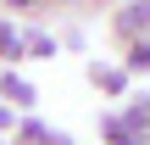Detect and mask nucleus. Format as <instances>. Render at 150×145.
<instances>
[{"instance_id":"2","label":"nucleus","mask_w":150,"mask_h":145,"mask_svg":"<svg viewBox=\"0 0 150 145\" xmlns=\"http://www.w3.org/2000/svg\"><path fill=\"white\" fill-rule=\"evenodd\" d=\"M0 95H6V101H17V106H33V84H28V78H17V73H0Z\"/></svg>"},{"instance_id":"4","label":"nucleus","mask_w":150,"mask_h":145,"mask_svg":"<svg viewBox=\"0 0 150 145\" xmlns=\"http://www.w3.org/2000/svg\"><path fill=\"white\" fill-rule=\"evenodd\" d=\"M128 67H134V73H145V67H150V39H139V45L128 50Z\"/></svg>"},{"instance_id":"1","label":"nucleus","mask_w":150,"mask_h":145,"mask_svg":"<svg viewBox=\"0 0 150 145\" xmlns=\"http://www.w3.org/2000/svg\"><path fill=\"white\" fill-rule=\"evenodd\" d=\"M117 28L122 34H150V0H128L122 17H117Z\"/></svg>"},{"instance_id":"7","label":"nucleus","mask_w":150,"mask_h":145,"mask_svg":"<svg viewBox=\"0 0 150 145\" xmlns=\"http://www.w3.org/2000/svg\"><path fill=\"white\" fill-rule=\"evenodd\" d=\"M6 6H17V11H28V6H33V0H6Z\"/></svg>"},{"instance_id":"3","label":"nucleus","mask_w":150,"mask_h":145,"mask_svg":"<svg viewBox=\"0 0 150 145\" xmlns=\"http://www.w3.org/2000/svg\"><path fill=\"white\" fill-rule=\"evenodd\" d=\"M22 50H28V39H22V34H17L11 22H0V56H11V61H17Z\"/></svg>"},{"instance_id":"5","label":"nucleus","mask_w":150,"mask_h":145,"mask_svg":"<svg viewBox=\"0 0 150 145\" xmlns=\"http://www.w3.org/2000/svg\"><path fill=\"white\" fill-rule=\"evenodd\" d=\"M95 84H100V89H122V73H100V67H95Z\"/></svg>"},{"instance_id":"6","label":"nucleus","mask_w":150,"mask_h":145,"mask_svg":"<svg viewBox=\"0 0 150 145\" xmlns=\"http://www.w3.org/2000/svg\"><path fill=\"white\" fill-rule=\"evenodd\" d=\"M45 145H72V140H67V134H50V140H45Z\"/></svg>"}]
</instances>
